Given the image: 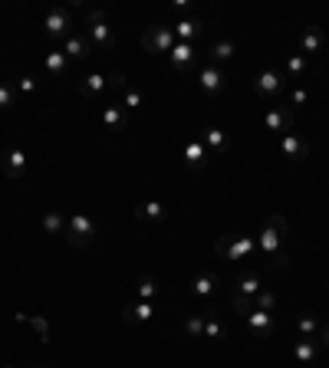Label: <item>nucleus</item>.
Returning <instances> with one entry per match:
<instances>
[{
    "label": "nucleus",
    "mask_w": 329,
    "mask_h": 368,
    "mask_svg": "<svg viewBox=\"0 0 329 368\" xmlns=\"http://www.w3.org/2000/svg\"><path fill=\"white\" fill-rule=\"evenodd\" d=\"M286 237H290V227H286L283 214L263 217L260 233H257V253H260V260H263L267 270H290L293 253L286 250Z\"/></svg>",
    "instance_id": "obj_1"
},
{
    "label": "nucleus",
    "mask_w": 329,
    "mask_h": 368,
    "mask_svg": "<svg viewBox=\"0 0 329 368\" xmlns=\"http://www.w3.org/2000/svg\"><path fill=\"white\" fill-rule=\"evenodd\" d=\"M214 253L227 263H257L260 253H257V237H247V233H224V237H217L214 243Z\"/></svg>",
    "instance_id": "obj_2"
},
{
    "label": "nucleus",
    "mask_w": 329,
    "mask_h": 368,
    "mask_svg": "<svg viewBox=\"0 0 329 368\" xmlns=\"http://www.w3.org/2000/svg\"><path fill=\"white\" fill-rule=\"evenodd\" d=\"M86 36H89V43H93V50L99 53H109L115 46V33L103 10H89L86 14Z\"/></svg>",
    "instance_id": "obj_3"
},
{
    "label": "nucleus",
    "mask_w": 329,
    "mask_h": 368,
    "mask_svg": "<svg viewBox=\"0 0 329 368\" xmlns=\"http://www.w3.org/2000/svg\"><path fill=\"white\" fill-rule=\"evenodd\" d=\"M66 243L70 247H76V250H83V247H89V243H95V237H99V227L93 224V217H86V214H70L66 217Z\"/></svg>",
    "instance_id": "obj_4"
},
{
    "label": "nucleus",
    "mask_w": 329,
    "mask_h": 368,
    "mask_svg": "<svg viewBox=\"0 0 329 368\" xmlns=\"http://www.w3.org/2000/svg\"><path fill=\"white\" fill-rule=\"evenodd\" d=\"M174 43H178V40H174L172 26L155 23V26H148L145 33H142V46H145L148 53H172Z\"/></svg>",
    "instance_id": "obj_5"
},
{
    "label": "nucleus",
    "mask_w": 329,
    "mask_h": 368,
    "mask_svg": "<svg viewBox=\"0 0 329 368\" xmlns=\"http://www.w3.org/2000/svg\"><path fill=\"white\" fill-rule=\"evenodd\" d=\"M283 89H286V76L280 69H260L257 79H254V93L260 99H277Z\"/></svg>",
    "instance_id": "obj_6"
},
{
    "label": "nucleus",
    "mask_w": 329,
    "mask_h": 368,
    "mask_svg": "<svg viewBox=\"0 0 329 368\" xmlns=\"http://www.w3.org/2000/svg\"><path fill=\"white\" fill-rule=\"evenodd\" d=\"M73 30V10L70 7H53L50 14L43 17V33L50 36V40H66Z\"/></svg>",
    "instance_id": "obj_7"
},
{
    "label": "nucleus",
    "mask_w": 329,
    "mask_h": 368,
    "mask_svg": "<svg viewBox=\"0 0 329 368\" xmlns=\"http://www.w3.org/2000/svg\"><path fill=\"white\" fill-rule=\"evenodd\" d=\"M26 164H30V158H26V152L17 148V145L4 148V154H0V172L7 174V178H14V181H20L26 174Z\"/></svg>",
    "instance_id": "obj_8"
},
{
    "label": "nucleus",
    "mask_w": 329,
    "mask_h": 368,
    "mask_svg": "<svg viewBox=\"0 0 329 368\" xmlns=\"http://www.w3.org/2000/svg\"><path fill=\"white\" fill-rule=\"evenodd\" d=\"M293 122H296V112L290 109V105H273V109H267V115H263L267 132H277V135L293 132Z\"/></svg>",
    "instance_id": "obj_9"
},
{
    "label": "nucleus",
    "mask_w": 329,
    "mask_h": 368,
    "mask_svg": "<svg viewBox=\"0 0 329 368\" xmlns=\"http://www.w3.org/2000/svg\"><path fill=\"white\" fill-rule=\"evenodd\" d=\"M224 86H227V79H224V73H221L214 63H208V66L198 69V89L204 95H221V93H224Z\"/></svg>",
    "instance_id": "obj_10"
},
{
    "label": "nucleus",
    "mask_w": 329,
    "mask_h": 368,
    "mask_svg": "<svg viewBox=\"0 0 329 368\" xmlns=\"http://www.w3.org/2000/svg\"><path fill=\"white\" fill-rule=\"evenodd\" d=\"M280 154L290 158V162H306L310 158V142L296 132H286V135H280Z\"/></svg>",
    "instance_id": "obj_11"
},
{
    "label": "nucleus",
    "mask_w": 329,
    "mask_h": 368,
    "mask_svg": "<svg viewBox=\"0 0 329 368\" xmlns=\"http://www.w3.org/2000/svg\"><path fill=\"white\" fill-rule=\"evenodd\" d=\"M158 309H162V303L139 300V303H129V306L122 309V319H125L129 325H142V322H152V319L158 316Z\"/></svg>",
    "instance_id": "obj_12"
},
{
    "label": "nucleus",
    "mask_w": 329,
    "mask_h": 368,
    "mask_svg": "<svg viewBox=\"0 0 329 368\" xmlns=\"http://www.w3.org/2000/svg\"><path fill=\"white\" fill-rule=\"evenodd\" d=\"M198 142L208 148V154H224L227 148H231V138H227V132L221 129V125H204Z\"/></svg>",
    "instance_id": "obj_13"
},
{
    "label": "nucleus",
    "mask_w": 329,
    "mask_h": 368,
    "mask_svg": "<svg viewBox=\"0 0 329 368\" xmlns=\"http://www.w3.org/2000/svg\"><path fill=\"white\" fill-rule=\"evenodd\" d=\"M99 119H103V125L109 132H125L129 129V122H132V115H129V109H122V102H105Z\"/></svg>",
    "instance_id": "obj_14"
},
{
    "label": "nucleus",
    "mask_w": 329,
    "mask_h": 368,
    "mask_svg": "<svg viewBox=\"0 0 329 368\" xmlns=\"http://www.w3.org/2000/svg\"><path fill=\"white\" fill-rule=\"evenodd\" d=\"M217 290H221V276H217L214 270H198L194 280H191V293H194L198 300H211Z\"/></svg>",
    "instance_id": "obj_15"
},
{
    "label": "nucleus",
    "mask_w": 329,
    "mask_h": 368,
    "mask_svg": "<svg viewBox=\"0 0 329 368\" xmlns=\"http://www.w3.org/2000/svg\"><path fill=\"white\" fill-rule=\"evenodd\" d=\"M63 53H66V60H76V63H83V60H89L93 56V43H89V36L86 33H70L66 40H63Z\"/></svg>",
    "instance_id": "obj_16"
},
{
    "label": "nucleus",
    "mask_w": 329,
    "mask_h": 368,
    "mask_svg": "<svg viewBox=\"0 0 329 368\" xmlns=\"http://www.w3.org/2000/svg\"><path fill=\"white\" fill-rule=\"evenodd\" d=\"M237 290L234 293H241V296H257L260 290H263V273H260V270H254V266H247V270H241V273H237V283H234Z\"/></svg>",
    "instance_id": "obj_17"
},
{
    "label": "nucleus",
    "mask_w": 329,
    "mask_h": 368,
    "mask_svg": "<svg viewBox=\"0 0 329 368\" xmlns=\"http://www.w3.org/2000/svg\"><path fill=\"white\" fill-rule=\"evenodd\" d=\"M135 221H142V224H164V221H168V207H164L162 201H142V204H135Z\"/></svg>",
    "instance_id": "obj_18"
},
{
    "label": "nucleus",
    "mask_w": 329,
    "mask_h": 368,
    "mask_svg": "<svg viewBox=\"0 0 329 368\" xmlns=\"http://www.w3.org/2000/svg\"><path fill=\"white\" fill-rule=\"evenodd\" d=\"M168 60H172L174 73H191V66H194V60H198V53H194L191 43H174V50L168 53Z\"/></svg>",
    "instance_id": "obj_19"
},
{
    "label": "nucleus",
    "mask_w": 329,
    "mask_h": 368,
    "mask_svg": "<svg viewBox=\"0 0 329 368\" xmlns=\"http://www.w3.org/2000/svg\"><path fill=\"white\" fill-rule=\"evenodd\" d=\"M182 158H184V164H188V168H194V172H201V168H204V164H208V148L201 145L198 138H191V142H184V148H182Z\"/></svg>",
    "instance_id": "obj_20"
},
{
    "label": "nucleus",
    "mask_w": 329,
    "mask_h": 368,
    "mask_svg": "<svg viewBox=\"0 0 329 368\" xmlns=\"http://www.w3.org/2000/svg\"><path fill=\"white\" fill-rule=\"evenodd\" d=\"M320 352H323L320 339H300V342L293 345V359L300 362V365H313V362L320 359Z\"/></svg>",
    "instance_id": "obj_21"
},
{
    "label": "nucleus",
    "mask_w": 329,
    "mask_h": 368,
    "mask_svg": "<svg viewBox=\"0 0 329 368\" xmlns=\"http://www.w3.org/2000/svg\"><path fill=\"white\" fill-rule=\"evenodd\" d=\"M247 325H251V332L257 335V339H267L270 332H273V312H263V309H254L251 316H247Z\"/></svg>",
    "instance_id": "obj_22"
},
{
    "label": "nucleus",
    "mask_w": 329,
    "mask_h": 368,
    "mask_svg": "<svg viewBox=\"0 0 329 368\" xmlns=\"http://www.w3.org/2000/svg\"><path fill=\"white\" fill-rule=\"evenodd\" d=\"M105 86H109V76H103V73H86L79 79V93L89 95V99H99L105 93Z\"/></svg>",
    "instance_id": "obj_23"
},
{
    "label": "nucleus",
    "mask_w": 329,
    "mask_h": 368,
    "mask_svg": "<svg viewBox=\"0 0 329 368\" xmlns=\"http://www.w3.org/2000/svg\"><path fill=\"white\" fill-rule=\"evenodd\" d=\"M320 50H323V30L320 26H306L303 33H300V53L310 60L313 53H320Z\"/></svg>",
    "instance_id": "obj_24"
},
{
    "label": "nucleus",
    "mask_w": 329,
    "mask_h": 368,
    "mask_svg": "<svg viewBox=\"0 0 329 368\" xmlns=\"http://www.w3.org/2000/svg\"><path fill=\"white\" fill-rule=\"evenodd\" d=\"M201 30H204V26H201L198 17H184L174 23V40H178V43H191L194 36H201Z\"/></svg>",
    "instance_id": "obj_25"
},
{
    "label": "nucleus",
    "mask_w": 329,
    "mask_h": 368,
    "mask_svg": "<svg viewBox=\"0 0 329 368\" xmlns=\"http://www.w3.org/2000/svg\"><path fill=\"white\" fill-rule=\"evenodd\" d=\"M139 300H145V303H162L164 300V290H162V283H158L155 276H139Z\"/></svg>",
    "instance_id": "obj_26"
},
{
    "label": "nucleus",
    "mask_w": 329,
    "mask_h": 368,
    "mask_svg": "<svg viewBox=\"0 0 329 368\" xmlns=\"http://www.w3.org/2000/svg\"><path fill=\"white\" fill-rule=\"evenodd\" d=\"M204 339H211V342H221V339H227V329H224V322H217L214 306L204 309Z\"/></svg>",
    "instance_id": "obj_27"
},
{
    "label": "nucleus",
    "mask_w": 329,
    "mask_h": 368,
    "mask_svg": "<svg viewBox=\"0 0 329 368\" xmlns=\"http://www.w3.org/2000/svg\"><path fill=\"white\" fill-rule=\"evenodd\" d=\"M43 66H46L50 76H66V73H70V60H66V53H63V50H50V53H46Z\"/></svg>",
    "instance_id": "obj_28"
},
{
    "label": "nucleus",
    "mask_w": 329,
    "mask_h": 368,
    "mask_svg": "<svg viewBox=\"0 0 329 368\" xmlns=\"http://www.w3.org/2000/svg\"><path fill=\"white\" fill-rule=\"evenodd\" d=\"M310 73V60H306L303 53H293V56H286L283 63V76L286 79H303Z\"/></svg>",
    "instance_id": "obj_29"
},
{
    "label": "nucleus",
    "mask_w": 329,
    "mask_h": 368,
    "mask_svg": "<svg viewBox=\"0 0 329 368\" xmlns=\"http://www.w3.org/2000/svg\"><path fill=\"white\" fill-rule=\"evenodd\" d=\"M320 319L313 316V312H300L296 316V332H300V339H320Z\"/></svg>",
    "instance_id": "obj_30"
},
{
    "label": "nucleus",
    "mask_w": 329,
    "mask_h": 368,
    "mask_svg": "<svg viewBox=\"0 0 329 368\" xmlns=\"http://www.w3.org/2000/svg\"><path fill=\"white\" fill-rule=\"evenodd\" d=\"M43 231L50 233V237H63L66 233V217H63V211H43Z\"/></svg>",
    "instance_id": "obj_31"
},
{
    "label": "nucleus",
    "mask_w": 329,
    "mask_h": 368,
    "mask_svg": "<svg viewBox=\"0 0 329 368\" xmlns=\"http://www.w3.org/2000/svg\"><path fill=\"white\" fill-rule=\"evenodd\" d=\"M234 53H237L234 40H217V43H211V60H214V66H217V63L234 60Z\"/></svg>",
    "instance_id": "obj_32"
},
{
    "label": "nucleus",
    "mask_w": 329,
    "mask_h": 368,
    "mask_svg": "<svg viewBox=\"0 0 329 368\" xmlns=\"http://www.w3.org/2000/svg\"><path fill=\"white\" fill-rule=\"evenodd\" d=\"M122 109H129V112H135V109H142V102H145V99H142V93L139 89H132V86H125L122 89Z\"/></svg>",
    "instance_id": "obj_33"
},
{
    "label": "nucleus",
    "mask_w": 329,
    "mask_h": 368,
    "mask_svg": "<svg viewBox=\"0 0 329 368\" xmlns=\"http://www.w3.org/2000/svg\"><path fill=\"white\" fill-rule=\"evenodd\" d=\"M231 306H234V312L237 316H244V319L254 312V300L251 296H241V293H231Z\"/></svg>",
    "instance_id": "obj_34"
},
{
    "label": "nucleus",
    "mask_w": 329,
    "mask_h": 368,
    "mask_svg": "<svg viewBox=\"0 0 329 368\" xmlns=\"http://www.w3.org/2000/svg\"><path fill=\"white\" fill-rule=\"evenodd\" d=\"M184 332H188L191 339H204V312L184 319Z\"/></svg>",
    "instance_id": "obj_35"
},
{
    "label": "nucleus",
    "mask_w": 329,
    "mask_h": 368,
    "mask_svg": "<svg viewBox=\"0 0 329 368\" xmlns=\"http://www.w3.org/2000/svg\"><path fill=\"white\" fill-rule=\"evenodd\" d=\"M254 309H263V312H273L277 309V296L270 290H260L257 296H254Z\"/></svg>",
    "instance_id": "obj_36"
},
{
    "label": "nucleus",
    "mask_w": 329,
    "mask_h": 368,
    "mask_svg": "<svg viewBox=\"0 0 329 368\" xmlns=\"http://www.w3.org/2000/svg\"><path fill=\"white\" fill-rule=\"evenodd\" d=\"M26 325H33L36 329L40 342H50V322H46V316H26Z\"/></svg>",
    "instance_id": "obj_37"
},
{
    "label": "nucleus",
    "mask_w": 329,
    "mask_h": 368,
    "mask_svg": "<svg viewBox=\"0 0 329 368\" xmlns=\"http://www.w3.org/2000/svg\"><path fill=\"white\" fill-rule=\"evenodd\" d=\"M306 102H310V93H306V89H303V86H296V89H293V93H290V109H293V112H296V109H303V105H306Z\"/></svg>",
    "instance_id": "obj_38"
},
{
    "label": "nucleus",
    "mask_w": 329,
    "mask_h": 368,
    "mask_svg": "<svg viewBox=\"0 0 329 368\" xmlns=\"http://www.w3.org/2000/svg\"><path fill=\"white\" fill-rule=\"evenodd\" d=\"M14 86H17L24 95H33L36 93V79L33 76H17V79H14Z\"/></svg>",
    "instance_id": "obj_39"
},
{
    "label": "nucleus",
    "mask_w": 329,
    "mask_h": 368,
    "mask_svg": "<svg viewBox=\"0 0 329 368\" xmlns=\"http://www.w3.org/2000/svg\"><path fill=\"white\" fill-rule=\"evenodd\" d=\"M14 102H17L14 89H10L7 83H0V109H14Z\"/></svg>",
    "instance_id": "obj_40"
},
{
    "label": "nucleus",
    "mask_w": 329,
    "mask_h": 368,
    "mask_svg": "<svg viewBox=\"0 0 329 368\" xmlns=\"http://www.w3.org/2000/svg\"><path fill=\"white\" fill-rule=\"evenodd\" d=\"M320 342L329 349V322H323V325H320Z\"/></svg>",
    "instance_id": "obj_41"
},
{
    "label": "nucleus",
    "mask_w": 329,
    "mask_h": 368,
    "mask_svg": "<svg viewBox=\"0 0 329 368\" xmlns=\"http://www.w3.org/2000/svg\"><path fill=\"white\" fill-rule=\"evenodd\" d=\"M4 368H14V365H4Z\"/></svg>",
    "instance_id": "obj_42"
}]
</instances>
